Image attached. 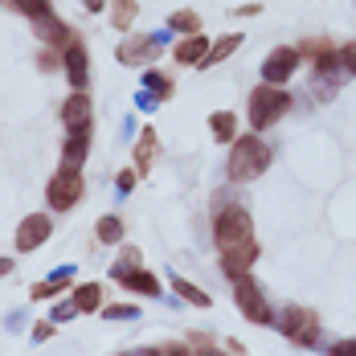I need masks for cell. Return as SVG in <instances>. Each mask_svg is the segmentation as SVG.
<instances>
[{
    "mask_svg": "<svg viewBox=\"0 0 356 356\" xmlns=\"http://www.w3.org/2000/svg\"><path fill=\"white\" fill-rule=\"evenodd\" d=\"M270 168V147L262 143V136H238V140L229 143V160H225V177L234 180V184H250V180H258L262 172Z\"/></svg>",
    "mask_w": 356,
    "mask_h": 356,
    "instance_id": "obj_2",
    "label": "cell"
},
{
    "mask_svg": "<svg viewBox=\"0 0 356 356\" xmlns=\"http://www.w3.org/2000/svg\"><path fill=\"white\" fill-rule=\"evenodd\" d=\"M234 303H238V312H242L250 323H270V320H275V312H270V299H266L262 283H254L250 275L234 279Z\"/></svg>",
    "mask_w": 356,
    "mask_h": 356,
    "instance_id": "obj_6",
    "label": "cell"
},
{
    "mask_svg": "<svg viewBox=\"0 0 356 356\" xmlns=\"http://www.w3.org/2000/svg\"><path fill=\"white\" fill-rule=\"evenodd\" d=\"M172 291H177L184 303H193V307H213V295H205L197 283H188V279H180V275H172Z\"/></svg>",
    "mask_w": 356,
    "mask_h": 356,
    "instance_id": "obj_22",
    "label": "cell"
},
{
    "mask_svg": "<svg viewBox=\"0 0 356 356\" xmlns=\"http://www.w3.org/2000/svg\"><path fill=\"white\" fill-rule=\"evenodd\" d=\"M0 4H4V0H0Z\"/></svg>",
    "mask_w": 356,
    "mask_h": 356,
    "instance_id": "obj_41",
    "label": "cell"
},
{
    "mask_svg": "<svg viewBox=\"0 0 356 356\" xmlns=\"http://www.w3.org/2000/svg\"><path fill=\"white\" fill-rule=\"evenodd\" d=\"M205 54H209V37L205 33H193L177 41V49H172V58H177L180 66H201L205 62Z\"/></svg>",
    "mask_w": 356,
    "mask_h": 356,
    "instance_id": "obj_14",
    "label": "cell"
},
{
    "mask_svg": "<svg viewBox=\"0 0 356 356\" xmlns=\"http://www.w3.org/2000/svg\"><path fill=\"white\" fill-rule=\"evenodd\" d=\"M78 316V307H74V299H66V303H54V312H49V320L54 323H66Z\"/></svg>",
    "mask_w": 356,
    "mask_h": 356,
    "instance_id": "obj_29",
    "label": "cell"
},
{
    "mask_svg": "<svg viewBox=\"0 0 356 356\" xmlns=\"http://www.w3.org/2000/svg\"><path fill=\"white\" fill-rule=\"evenodd\" d=\"M0 275H13V258H0Z\"/></svg>",
    "mask_w": 356,
    "mask_h": 356,
    "instance_id": "obj_40",
    "label": "cell"
},
{
    "mask_svg": "<svg viewBox=\"0 0 356 356\" xmlns=\"http://www.w3.org/2000/svg\"><path fill=\"white\" fill-rule=\"evenodd\" d=\"M336 58H340V66H344L348 74H356V41L340 45V49H336Z\"/></svg>",
    "mask_w": 356,
    "mask_h": 356,
    "instance_id": "obj_30",
    "label": "cell"
},
{
    "mask_svg": "<svg viewBox=\"0 0 356 356\" xmlns=\"http://www.w3.org/2000/svg\"><path fill=\"white\" fill-rule=\"evenodd\" d=\"M164 49V37H156V33H131L119 49H115V58L123 62V66H147L156 54Z\"/></svg>",
    "mask_w": 356,
    "mask_h": 356,
    "instance_id": "obj_8",
    "label": "cell"
},
{
    "mask_svg": "<svg viewBox=\"0 0 356 356\" xmlns=\"http://www.w3.org/2000/svg\"><path fill=\"white\" fill-rule=\"evenodd\" d=\"M136 180H140V172H131V168H123V172L115 177V184H119V193H131V188H136Z\"/></svg>",
    "mask_w": 356,
    "mask_h": 356,
    "instance_id": "obj_33",
    "label": "cell"
},
{
    "mask_svg": "<svg viewBox=\"0 0 356 356\" xmlns=\"http://www.w3.org/2000/svg\"><path fill=\"white\" fill-rule=\"evenodd\" d=\"M156 156H160V136H156L152 127H143L140 140H136V152H131V160H136V172H147V168L156 164Z\"/></svg>",
    "mask_w": 356,
    "mask_h": 356,
    "instance_id": "obj_15",
    "label": "cell"
},
{
    "mask_svg": "<svg viewBox=\"0 0 356 356\" xmlns=\"http://www.w3.org/2000/svg\"><path fill=\"white\" fill-rule=\"evenodd\" d=\"M143 82H147V90H156L160 99H168V95H172V78H164L160 70H147V78H143Z\"/></svg>",
    "mask_w": 356,
    "mask_h": 356,
    "instance_id": "obj_27",
    "label": "cell"
},
{
    "mask_svg": "<svg viewBox=\"0 0 356 356\" xmlns=\"http://www.w3.org/2000/svg\"><path fill=\"white\" fill-rule=\"evenodd\" d=\"M33 33L49 45V49H66V41L74 37V29L62 21V17H54V13H45V17H37L33 21Z\"/></svg>",
    "mask_w": 356,
    "mask_h": 356,
    "instance_id": "obj_12",
    "label": "cell"
},
{
    "mask_svg": "<svg viewBox=\"0 0 356 356\" xmlns=\"http://www.w3.org/2000/svg\"><path fill=\"white\" fill-rule=\"evenodd\" d=\"M123 356H160V348H131V353H123Z\"/></svg>",
    "mask_w": 356,
    "mask_h": 356,
    "instance_id": "obj_39",
    "label": "cell"
},
{
    "mask_svg": "<svg viewBox=\"0 0 356 356\" xmlns=\"http://www.w3.org/2000/svg\"><path fill=\"white\" fill-rule=\"evenodd\" d=\"M62 123H66V131H90V123H95V103H90L86 90H74L70 99L62 103Z\"/></svg>",
    "mask_w": 356,
    "mask_h": 356,
    "instance_id": "obj_11",
    "label": "cell"
},
{
    "mask_svg": "<svg viewBox=\"0 0 356 356\" xmlns=\"http://www.w3.org/2000/svg\"><path fill=\"white\" fill-rule=\"evenodd\" d=\"M62 66H66V78H70L74 90H86V82H90V58H86V41L78 33L62 49Z\"/></svg>",
    "mask_w": 356,
    "mask_h": 356,
    "instance_id": "obj_9",
    "label": "cell"
},
{
    "mask_svg": "<svg viewBox=\"0 0 356 356\" xmlns=\"http://www.w3.org/2000/svg\"><path fill=\"white\" fill-rule=\"evenodd\" d=\"M242 49V33H225L221 41H209V54H205V62L197 66V70H209V66H221L229 54H238Z\"/></svg>",
    "mask_w": 356,
    "mask_h": 356,
    "instance_id": "obj_17",
    "label": "cell"
},
{
    "mask_svg": "<svg viewBox=\"0 0 356 356\" xmlns=\"http://www.w3.org/2000/svg\"><path fill=\"white\" fill-rule=\"evenodd\" d=\"M82 193H86L82 172H78V168H58V172L49 177V184H45V205H49L54 213H66V209H74V205L82 201Z\"/></svg>",
    "mask_w": 356,
    "mask_h": 356,
    "instance_id": "obj_5",
    "label": "cell"
},
{
    "mask_svg": "<svg viewBox=\"0 0 356 356\" xmlns=\"http://www.w3.org/2000/svg\"><path fill=\"white\" fill-rule=\"evenodd\" d=\"M70 283H74V266H62V270H54L45 283H33V291H29V295H33V299H54L58 291H66Z\"/></svg>",
    "mask_w": 356,
    "mask_h": 356,
    "instance_id": "obj_18",
    "label": "cell"
},
{
    "mask_svg": "<svg viewBox=\"0 0 356 356\" xmlns=\"http://www.w3.org/2000/svg\"><path fill=\"white\" fill-rule=\"evenodd\" d=\"M197 356H229V353H221V348H213V344L205 340V344H197Z\"/></svg>",
    "mask_w": 356,
    "mask_h": 356,
    "instance_id": "obj_37",
    "label": "cell"
},
{
    "mask_svg": "<svg viewBox=\"0 0 356 356\" xmlns=\"http://www.w3.org/2000/svg\"><path fill=\"white\" fill-rule=\"evenodd\" d=\"M90 156V131H66V143H62V168H78L86 164Z\"/></svg>",
    "mask_w": 356,
    "mask_h": 356,
    "instance_id": "obj_13",
    "label": "cell"
},
{
    "mask_svg": "<svg viewBox=\"0 0 356 356\" xmlns=\"http://www.w3.org/2000/svg\"><path fill=\"white\" fill-rule=\"evenodd\" d=\"M95 234H99V242H103V246H115V242H123V221H119L115 213L99 217V225H95Z\"/></svg>",
    "mask_w": 356,
    "mask_h": 356,
    "instance_id": "obj_25",
    "label": "cell"
},
{
    "mask_svg": "<svg viewBox=\"0 0 356 356\" xmlns=\"http://www.w3.org/2000/svg\"><path fill=\"white\" fill-rule=\"evenodd\" d=\"M107 4H111V0H82V8H86V13H103Z\"/></svg>",
    "mask_w": 356,
    "mask_h": 356,
    "instance_id": "obj_38",
    "label": "cell"
},
{
    "mask_svg": "<svg viewBox=\"0 0 356 356\" xmlns=\"http://www.w3.org/2000/svg\"><path fill=\"white\" fill-rule=\"evenodd\" d=\"M291 107H295V99L286 95L283 86H266V82H258L254 95H250V103H246L250 127H254V131H266V127H275Z\"/></svg>",
    "mask_w": 356,
    "mask_h": 356,
    "instance_id": "obj_3",
    "label": "cell"
},
{
    "mask_svg": "<svg viewBox=\"0 0 356 356\" xmlns=\"http://www.w3.org/2000/svg\"><path fill=\"white\" fill-rule=\"evenodd\" d=\"M41 70H45V74L58 70V54H54V49H45V54H41Z\"/></svg>",
    "mask_w": 356,
    "mask_h": 356,
    "instance_id": "obj_35",
    "label": "cell"
},
{
    "mask_svg": "<svg viewBox=\"0 0 356 356\" xmlns=\"http://www.w3.org/2000/svg\"><path fill=\"white\" fill-rule=\"evenodd\" d=\"M168 29L193 37V33H205V21H201V13H193V8H177V13L168 17Z\"/></svg>",
    "mask_w": 356,
    "mask_h": 356,
    "instance_id": "obj_21",
    "label": "cell"
},
{
    "mask_svg": "<svg viewBox=\"0 0 356 356\" xmlns=\"http://www.w3.org/2000/svg\"><path fill=\"white\" fill-rule=\"evenodd\" d=\"M209 131L217 143H234L238 140V115L234 111H213L209 115Z\"/></svg>",
    "mask_w": 356,
    "mask_h": 356,
    "instance_id": "obj_19",
    "label": "cell"
},
{
    "mask_svg": "<svg viewBox=\"0 0 356 356\" xmlns=\"http://www.w3.org/2000/svg\"><path fill=\"white\" fill-rule=\"evenodd\" d=\"M103 316L107 320H140V307L136 303H111V307H103Z\"/></svg>",
    "mask_w": 356,
    "mask_h": 356,
    "instance_id": "obj_28",
    "label": "cell"
},
{
    "mask_svg": "<svg viewBox=\"0 0 356 356\" xmlns=\"http://www.w3.org/2000/svg\"><path fill=\"white\" fill-rule=\"evenodd\" d=\"M140 266H143L140 246H123L119 258H115V266H111V279H123V275H131V270H140Z\"/></svg>",
    "mask_w": 356,
    "mask_h": 356,
    "instance_id": "obj_24",
    "label": "cell"
},
{
    "mask_svg": "<svg viewBox=\"0 0 356 356\" xmlns=\"http://www.w3.org/2000/svg\"><path fill=\"white\" fill-rule=\"evenodd\" d=\"M49 238H54V221H49V213H29L21 225H17V250H21V254L41 250Z\"/></svg>",
    "mask_w": 356,
    "mask_h": 356,
    "instance_id": "obj_10",
    "label": "cell"
},
{
    "mask_svg": "<svg viewBox=\"0 0 356 356\" xmlns=\"http://www.w3.org/2000/svg\"><path fill=\"white\" fill-rule=\"evenodd\" d=\"M299 49L295 45H275L270 54H266V62H262V82L266 86H286L291 78H295V70H299Z\"/></svg>",
    "mask_w": 356,
    "mask_h": 356,
    "instance_id": "obj_7",
    "label": "cell"
},
{
    "mask_svg": "<svg viewBox=\"0 0 356 356\" xmlns=\"http://www.w3.org/2000/svg\"><path fill=\"white\" fill-rule=\"evenodd\" d=\"M136 17H140V0H111V25L115 29H131Z\"/></svg>",
    "mask_w": 356,
    "mask_h": 356,
    "instance_id": "obj_23",
    "label": "cell"
},
{
    "mask_svg": "<svg viewBox=\"0 0 356 356\" xmlns=\"http://www.w3.org/2000/svg\"><path fill=\"white\" fill-rule=\"evenodd\" d=\"M103 283H78L74 286V307L78 312H103Z\"/></svg>",
    "mask_w": 356,
    "mask_h": 356,
    "instance_id": "obj_20",
    "label": "cell"
},
{
    "mask_svg": "<svg viewBox=\"0 0 356 356\" xmlns=\"http://www.w3.org/2000/svg\"><path fill=\"white\" fill-rule=\"evenodd\" d=\"M327 356H356V336H348V340H336V344H327Z\"/></svg>",
    "mask_w": 356,
    "mask_h": 356,
    "instance_id": "obj_32",
    "label": "cell"
},
{
    "mask_svg": "<svg viewBox=\"0 0 356 356\" xmlns=\"http://www.w3.org/2000/svg\"><path fill=\"white\" fill-rule=\"evenodd\" d=\"M160 356H193V344L188 340H168V344H160Z\"/></svg>",
    "mask_w": 356,
    "mask_h": 356,
    "instance_id": "obj_31",
    "label": "cell"
},
{
    "mask_svg": "<svg viewBox=\"0 0 356 356\" xmlns=\"http://www.w3.org/2000/svg\"><path fill=\"white\" fill-rule=\"evenodd\" d=\"M54 327H58L54 320H37L33 323V340H37V344H41V340H49V336H54Z\"/></svg>",
    "mask_w": 356,
    "mask_h": 356,
    "instance_id": "obj_34",
    "label": "cell"
},
{
    "mask_svg": "<svg viewBox=\"0 0 356 356\" xmlns=\"http://www.w3.org/2000/svg\"><path fill=\"white\" fill-rule=\"evenodd\" d=\"M13 8H17V13H25L29 21L45 17V13H54V4H49V0H13Z\"/></svg>",
    "mask_w": 356,
    "mask_h": 356,
    "instance_id": "obj_26",
    "label": "cell"
},
{
    "mask_svg": "<svg viewBox=\"0 0 356 356\" xmlns=\"http://www.w3.org/2000/svg\"><path fill=\"white\" fill-rule=\"evenodd\" d=\"M262 13V4H242V8H234V17H258Z\"/></svg>",
    "mask_w": 356,
    "mask_h": 356,
    "instance_id": "obj_36",
    "label": "cell"
},
{
    "mask_svg": "<svg viewBox=\"0 0 356 356\" xmlns=\"http://www.w3.org/2000/svg\"><path fill=\"white\" fill-rule=\"evenodd\" d=\"M119 283H123V291H131V295H147V299H160V295H164L160 279H156L152 270H143V266L140 270H131V275H123Z\"/></svg>",
    "mask_w": 356,
    "mask_h": 356,
    "instance_id": "obj_16",
    "label": "cell"
},
{
    "mask_svg": "<svg viewBox=\"0 0 356 356\" xmlns=\"http://www.w3.org/2000/svg\"><path fill=\"white\" fill-rule=\"evenodd\" d=\"M279 332H283L286 340L295 344V348H316L320 344V316L312 312V307H283L279 312Z\"/></svg>",
    "mask_w": 356,
    "mask_h": 356,
    "instance_id": "obj_4",
    "label": "cell"
},
{
    "mask_svg": "<svg viewBox=\"0 0 356 356\" xmlns=\"http://www.w3.org/2000/svg\"><path fill=\"white\" fill-rule=\"evenodd\" d=\"M229 193H217L213 201V242L221 250V270L225 279H242L258 262V238H254V217L246 205L225 201Z\"/></svg>",
    "mask_w": 356,
    "mask_h": 356,
    "instance_id": "obj_1",
    "label": "cell"
}]
</instances>
